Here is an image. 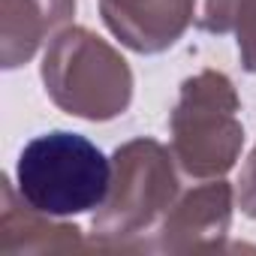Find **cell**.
Here are the masks:
<instances>
[{
	"mask_svg": "<svg viewBox=\"0 0 256 256\" xmlns=\"http://www.w3.org/2000/svg\"><path fill=\"white\" fill-rule=\"evenodd\" d=\"M181 196L178 163L157 139H130L112 154V184L90 220L94 247L145 250Z\"/></svg>",
	"mask_w": 256,
	"mask_h": 256,
	"instance_id": "obj_1",
	"label": "cell"
},
{
	"mask_svg": "<svg viewBox=\"0 0 256 256\" xmlns=\"http://www.w3.org/2000/svg\"><path fill=\"white\" fill-rule=\"evenodd\" d=\"M42 88L48 100L82 120H114L133 102V70L126 58L88 28H64L42 54Z\"/></svg>",
	"mask_w": 256,
	"mask_h": 256,
	"instance_id": "obj_2",
	"label": "cell"
},
{
	"mask_svg": "<svg viewBox=\"0 0 256 256\" xmlns=\"http://www.w3.org/2000/svg\"><path fill=\"white\" fill-rule=\"evenodd\" d=\"M241 100L232 78L220 70H199L181 82L175 108L169 112L172 157L178 172L193 181L223 178L241 157L244 124Z\"/></svg>",
	"mask_w": 256,
	"mask_h": 256,
	"instance_id": "obj_3",
	"label": "cell"
},
{
	"mask_svg": "<svg viewBox=\"0 0 256 256\" xmlns=\"http://www.w3.org/2000/svg\"><path fill=\"white\" fill-rule=\"evenodd\" d=\"M108 184L112 157L70 130H52L30 139L16 163V187L22 199L60 220L96 211Z\"/></svg>",
	"mask_w": 256,
	"mask_h": 256,
	"instance_id": "obj_4",
	"label": "cell"
},
{
	"mask_svg": "<svg viewBox=\"0 0 256 256\" xmlns=\"http://www.w3.org/2000/svg\"><path fill=\"white\" fill-rule=\"evenodd\" d=\"M235 190L223 178L202 181L199 187L181 193L145 253H190V250H217L223 247L232 226Z\"/></svg>",
	"mask_w": 256,
	"mask_h": 256,
	"instance_id": "obj_5",
	"label": "cell"
},
{
	"mask_svg": "<svg viewBox=\"0 0 256 256\" xmlns=\"http://www.w3.org/2000/svg\"><path fill=\"white\" fill-rule=\"evenodd\" d=\"M102 24L136 54L169 52L193 24L196 0H96Z\"/></svg>",
	"mask_w": 256,
	"mask_h": 256,
	"instance_id": "obj_6",
	"label": "cell"
},
{
	"mask_svg": "<svg viewBox=\"0 0 256 256\" xmlns=\"http://www.w3.org/2000/svg\"><path fill=\"white\" fill-rule=\"evenodd\" d=\"M76 16V0H0V60L24 66Z\"/></svg>",
	"mask_w": 256,
	"mask_h": 256,
	"instance_id": "obj_7",
	"label": "cell"
},
{
	"mask_svg": "<svg viewBox=\"0 0 256 256\" xmlns=\"http://www.w3.org/2000/svg\"><path fill=\"white\" fill-rule=\"evenodd\" d=\"M84 247L82 229L42 214L22 199L10 178L0 187V253H58Z\"/></svg>",
	"mask_w": 256,
	"mask_h": 256,
	"instance_id": "obj_8",
	"label": "cell"
},
{
	"mask_svg": "<svg viewBox=\"0 0 256 256\" xmlns=\"http://www.w3.org/2000/svg\"><path fill=\"white\" fill-rule=\"evenodd\" d=\"M232 34H235L241 66L247 72H256V0H241L238 4Z\"/></svg>",
	"mask_w": 256,
	"mask_h": 256,
	"instance_id": "obj_9",
	"label": "cell"
},
{
	"mask_svg": "<svg viewBox=\"0 0 256 256\" xmlns=\"http://www.w3.org/2000/svg\"><path fill=\"white\" fill-rule=\"evenodd\" d=\"M235 202H238V208H241L244 217L256 220V145H253L250 157L241 166L238 187H235Z\"/></svg>",
	"mask_w": 256,
	"mask_h": 256,
	"instance_id": "obj_10",
	"label": "cell"
}]
</instances>
